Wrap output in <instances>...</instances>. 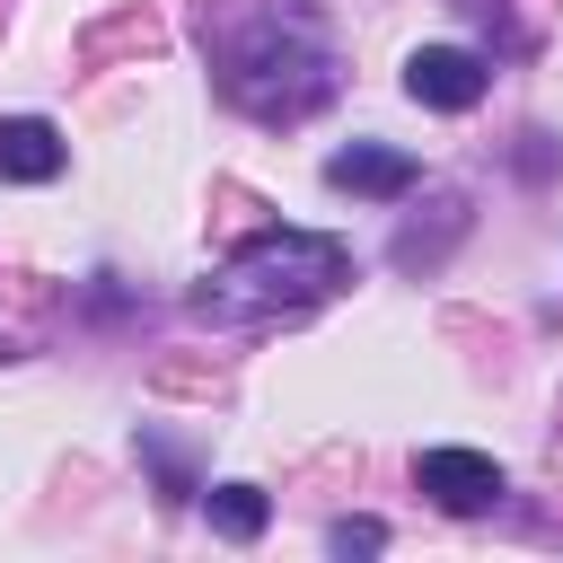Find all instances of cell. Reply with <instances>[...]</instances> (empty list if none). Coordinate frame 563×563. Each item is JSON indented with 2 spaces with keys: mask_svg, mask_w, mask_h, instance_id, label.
Here are the masks:
<instances>
[{
  "mask_svg": "<svg viewBox=\"0 0 563 563\" xmlns=\"http://www.w3.org/2000/svg\"><path fill=\"white\" fill-rule=\"evenodd\" d=\"M194 44L211 62V88L246 123H273V132L308 123L343 88L317 0H194Z\"/></svg>",
  "mask_w": 563,
  "mask_h": 563,
  "instance_id": "6da1fadb",
  "label": "cell"
},
{
  "mask_svg": "<svg viewBox=\"0 0 563 563\" xmlns=\"http://www.w3.org/2000/svg\"><path fill=\"white\" fill-rule=\"evenodd\" d=\"M343 282H352L343 238H325V229H264L194 290V317L202 325H273V317H299V308L334 299Z\"/></svg>",
  "mask_w": 563,
  "mask_h": 563,
  "instance_id": "7a4b0ae2",
  "label": "cell"
},
{
  "mask_svg": "<svg viewBox=\"0 0 563 563\" xmlns=\"http://www.w3.org/2000/svg\"><path fill=\"white\" fill-rule=\"evenodd\" d=\"M484 88H493V62L475 44H413L405 53V97L431 114H466V106H484Z\"/></svg>",
  "mask_w": 563,
  "mask_h": 563,
  "instance_id": "3957f363",
  "label": "cell"
},
{
  "mask_svg": "<svg viewBox=\"0 0 563 563\" xmlns=\"http://www.w3.org/2000/svg\"><path fill=\"white\" fill-rule=\"evenodd\" d=\"M413 493L431 510H449V519H484L501 501V466L484 449H422L413 457Z\"/></svg>",
  "mask_w": 563,
  "mask_h": 563,
  "instance_id": "277c9868",
  "label": "cell"
},
{
  "mask_svg": "<svg viewBox=\"0 0 563 563\" xmlns=\"http://www.w3.org/2000/svg\"><path fill=\"white\" fill-rule=\"evenodd\" d=\"M413 158L396 150V141H352V150H334L325 158V185L334 194H361V202H396V194H413Z\"/></svg>",
  "mask_w": 563,
  "mask_h": 563,
  "instance_id": "5b68a950",
  "label": "cell"
},
{
  "mask_svg": "<svg viewBox=\"0 0 563 563\" xmlns=\"http://www.w3.org/2000/svg\"><path fill=\"white\" fill-rule=\"evenodd\" d=\"M70 158V141L44 114H0V185H53Z\"/></svg>",
  "mask_w": 563,
  "mask_h": 563,
  "instance_id": "8992f818",
  "label": "cell"
},
{
  "mask_svg": "<svg viewBox=\"0 0 563 563\" xmlns=\"http://www.w3.org/2000/svg\"><path fill=\"white\" fill-rule=\"evenodd\" d=\"M457 229H466V202H457V194H431V220H405V229H396V264H405V273L440 264Z\"/></svg>",
  "mask_w": 563,
  "mask_h": 563,
  "instance_id": "52a82bcc",
  "label": "cell"
},
{
  "mask_svg": "<svg viewBox=\"0 0 563 563\" xmlns=\"http://www.w3.org/2000/svg\"><path fill=\"white\" fill-rule=\"evenodd\" d=\"M202 510H211V528H220L229 545H255V537H264V519H273V501H264L255 484H211V493H202Z\"/></svg>",
  "mask_w": 563,
  "mask_h": 563,
  "instance_id": "ba28073f",
  "label": "cell"
},
{
  "mask_svg": "<svg viewBox=\"0 0 563 563\" xmlns=\"http://www.w3.org/2000/svg\"><path fill=\"white\" fill-rule=\"evenodd\" d=\"M378 545H387L378 519H334V528H325V554H378Z\"/></svg>",
  "mask_w": 563,
  "mask_h": 563,
  "instance_id": "9c48e42d",
  "label": "cell"
},
{
  "mask_svg": "<svg viewBox=\"0 0 563 563\" xmlns=\"http://www.w3.org/2000/svg\"><path fill=\"white\" fill-rule=\"evenodd\" d=\"M141 449H150V466H158L167 501H194V475H185V457H176V449H158V440H141Z\"/></svg>",
  "mask_w": 563,
  "mask_h": 563,
  "instance_id": "30bf717a",
  "label": "cell"
}]
</instances>
